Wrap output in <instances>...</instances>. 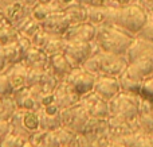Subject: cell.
<instances>
[{
	"label": "cell",
	"mask_w": 153,
	"mask_h": 147,
	"mask_svg": "<svg viewBox=\"0 0 153 147\" xmlns=\"http://www.w3.org/2000/svg\"><path fill=\"white\" fill-rule=\"evenodd\" d=\"M133 39L134 35L117 26H97L94 42L97 43L98 49L105 53L125 56Z\"/></svg>",
	"instance_id": "obj_1"
},
{
	"label": "cell",
	"mask_w": 153,
	"mask_h": 147,
	"mask_svg": "<svg viewBox=\"0 0 153 147\" xmlns=\"http://www.w3.org/2000/svg\"><path fill=\"white\" fill-rule=\"evenodd\" d=\"M82 66L95 76L103 74L111 76V77H120L126 70L128 59L125 56H117V54H110L98 50Z\"/></svg>",
	"instance_id": "obj_2"
},
{
	"label": "cell",
	"mask_w": 153,
	"mask_h": 147,
	"mask_svg": "<svg viewBox=\"0 0 153 147\" xmlns=\"http://www.w3.org/2000/svg\"><path fill=\"white\" fill-rule=\"evenodd\" d=\"M141 94L120 92L109 101V119L129 123H137L138 110H140Z\"/></svg>",
	"instance_id": "obj_3"
},
{
	"label": "cell",
	"mask_w": 153,
	"mask_h": 147,
	"mask_svg": "<svg viewBox=\"0 0 153 147\" xmlns=\"http://www.w3.org/2000/svg\"><path fill=\"white\" fill-rule=\"evenodd\" d=\"M146 20H148V12L145 8L134 3H130V4L117 8L114 26L136 37L140 32V30L145 26Z\"/></svg>",
	"instance_id": "obj_4"
},
{
	"label": "cell",
	"mask_w": 153,
	"mask_h": 147,
	"mask_svg": "<svg viewBox=\"0 0 153 147\" xmlns=\"http://www.w3.org/2000/svg\"><path fill=\"white\" fill-rule=\"evenodd\" d=\"M10 124L11 131L26 138L27 140L35 132L42 130L39 115L35 110H16L10 118Z\"/></svg>",
	"instance_id": "obj_5"
},
{
	"label": "cell",
	"mask_w": 153,
	"mask_h": 147,
	"mask_svg": "<svg viewBox=\"0 0 153 147\" xmlns=\"http://www.w3.org/2000/svg\"><path fill=\"white\" fill-rule=\"evenodd\" d=\"M97 43L93 42H82V40H71L67 42L65 45L63 54L67 57V59L70 61V64L73 65V68L82 66L95 51H98Z\"/></svg>",
	"instance_id": "obj_6"
},
{
	"label": "cell",
	"mask_w": 153,
	"mask_h": 147,
	"mask_svg": "<svg viewBox=\"0 0 153 147\" xmlns=\"http://www.w3.org/2000/svg\"><path fill=\"white\" fill-rule=\"evenodd\" d=\"M95 78H97V76L90 73L83 66H76V68H73V70L67 74V77L63 81L75 93H78L82 97L93 91Z\"/></svg>",
	"instance_id": "obj_7"
},
{
	"label": "cell",
	"mask_w": 153,
	"mask_h": 147,
	"mask_svg": "<svg viewBox=\"0 0 153 147\" xmlns=\"http://www.w3.org/2000/svg\"><path fill=\"white\" fill-rule=\"evenodd\" d=\"M79 104L89 112V115L94 119H101V120H106L109 119L110 111H109V101L97 94L94 91L90 93L85 94L81 97Z\"/></svg>",
	"instance_id": "obj_8"
},
{
	"label": "cell",
	"mask_w": 153,
	"mask_h": 147,
	"mask_svg": "<svg viewBox=\"0 0 153 147\" xmlns=\"http://www.w3.org/2000/svg\"><path fill=\"white\" fill-rule=\"evenodd\" d=\"M38 115L40 119V126L45 131H53L62 127V110L56 101L38 108Z\"/></svg>",
	"instance_id": "obj_9"
},
{
	"label": "cell",
	"mask_w": 153,
	"mask_h": 147,
	"mask_svg": "<svg viewBox=\"0 0 153 147\" xmlns=\"http://www.w3.org/2000/svg\"><path fill=\"white\" fill-rule=\"evenodd\" d=\"M40 26H42L43 30H46L50 34L63 37L65 32L71 26V20H70L69 15L62 10V11L53 12L48 18H46L43 22H40Z\"/></svg>",
	"instance_id": "obj_10"
},
{
	"label": "cell",
	"mask_w": 153,
	"mask_h": 147,
	"mask_svg": "<svg viewBox=\"0 0 153 147\" xmlns=\"http://www.w3.org/2000/svg\"><path fill=\"white\" fill-rule=\"evenodd\" d=\"M125 73L137 81H144L145 78H148L149 76L153 74V54L140 57L129 62Z\"/></svg>",
	"instance_id": "obj_11"
},
{
	"label": "cell",
	"mask_w": 153,
	"mask_h": 147,
	"mask_svg": "<svg viewBox=\"0 0 153 147\" xmlns=\"http://www.w3.org/2000/svg\"><path fill=\"white\" fill-rule=\"evenodd\" d=\"M93 91L105 100L110 101L114 96L121 92V86H120L118 77H111V76H103L100 74L97 76L94 82V88Z\"/></svg>",
	"instance_id": "obj_12"
},
{
	"label": "cell",
	"mask_w": 153,
	"mask_h": 147,
	"mask_svg": "<svg viewBox=\"0 0 153 147\" xmlns=\"http://www.w3.org/2000/svg\"><path fill=\"white\" fill-rule=\"evenodd\" d=\"M97 34V26L90 22L71 24L70 28L65 32L63 38L67 42L71 40H82V42H93Z\"/></svg>",
	"instance_id": "obj_13"
},
{
	"label": "cell",
	"mask_w": 153,
	"mask_h": 147,
	"mask_svg": "<svg viewBox=\"0 0 153 147\" xmlns=\"http://www.w3.org/2000/svg\"><path fill=\"white\" fill-rule=\"evenodd\" d=\"M137 123L141 131L153 135V100L149 97L141 96Z\"/></svg>",
	"instance_id": "obj_14"
},
{
	"label": "cell",
	"mask_w": 153,
	"mask_h": 147,
	"mask_svg": "<svg viewBox=\"0 0 153 147\" xmlns=\"http://www.w3.org/2000/svg\"><path fill=\"white\" fill-rule=\"evenodd\" d=\"M54 97H55L56 104L61 107V110L73 107V105L78 104L81 100V96L75 93L65 81H59L58 86L54 91Z\"/></svg>",
	"instance_id": "obj_15"
},
{
	"label": "cell",
	"mask_w": 153,
	"mask_h": 147,
	"mask_svg": "<svg viewBox=\"0 0 153 147\" xmlns=\"http://www.w3.org/2000/svg\"><path fill=\"white\" fill-rule=\"evenodd\" d=\"M23 62L28 69H38V70H47L50 64V56L42 49H38L32 46L27 54L24 56Z\"/></svg>",
	"instance_id": "obj_16"
},
{
	"label": "cell",
	"mask_w": 153,
	"mask_h": 147,
	"mask_svg": "<svg viewBox=\"0 0 153 147\" xmlns=\"http://www.w3.org/2000/svg\"><path fill=\"white\" fill-rule=\"evenodd\" d=\"M48 70L51 73H54L59 81H63L67 77V74L73 70V65L70 64V61L63 53H58L54 54V56H50Z\"/></svg>",
	"instance_id": "obj_17"
},
{
	"label": "cell",
	"mask_w": 153,
	"mask_h": 147,
	"mask_svg": "<svg viewBox=\"0 0 153 147\" xmlns=\"http://www.w3.org/2000/svg\"><path fill=\"white\" fill-rule=\"evenodd\" d=\"M151 54H153V43L146 39H143V38L134 37V39H133L132 45L128 49L125 57H126L128 64H129V62L134 61V59L140 58V57L151 56Z\"/></svg>",
	"instance_id": "obj_18"
},
{
	"label": "cell",
	"mask_w": 153,
	"mask_h": 147,
	"mask_svg": "<svg viewBox=\"0 0 153 147\" xmlns=\"http://www.w3.org/2000/svg\"><path fill=\"white\" fill-rule=\"evenodd\" d=\"M12 99L15 101L18 110H38L36 99H35L31 88H28V86L16 89L12 93Z\"/></svg>",
	"instance_id": "obj_19"
},
{
	"label": "cell",
	"mask_w": 153,
	"mask_h": 147,
	"mask_svg": "<svg viewBox=\"0 0 153 147\" xmlns=\"http://www.w3.org/2000/svg\"><path fill=\"white\" fill-rule=\"evenodd\" d=\"M5 74L8 76L11 84H12L13 89H20L23 86H26V81H27V74H28V68L24 65L23 61L12 64L10 68L7 69Z\"/></svg>",
	"instance_id": "obj_20"
},
{
	"label": "cell",
	"mask_w": 153,
	"mask_h": 147,
	"mask_svg": "<svg viewBox=\"0 0 153 147\" xmlns=\"http://www.w3.org/2000/svg\"><path fill=\"white\" fill-rule=\"evenodd\" d=\"M116 142H120L126 147H153V136L146 132L137 130L126 136L114 139Z\"/></svg>",
	"instance_id": "obj_21"
},
{
	"label": "cell",
	"mask_w": 153,
	"mask_h": 147,
	"mask_svg": "<svg viewBox=\"0 0 153 147\" xmlns=\"http://www.w3.org/2000/svg\"><path fill=\"white\" fill-rule=\"evenodd\" d=\"M63 11L69 15L71 24L76 23H83V22H89L87 19V7L83 4H79V3H71V4L66 5L63 8Z\"/></svg>",
	"instance_id": "obj_22"
},
{
	"label": "cell",
	"mask_w": 153,
	"mask_h": 147,
	"mask_svg": "<svg viewBox=\"0 0 153 147\" xmlns=\"http://www.w3.org/2000/svg\"><path fill=\"white\" fill-rule=\"evenodd\" d=\"M18 35V28L13 24H11L8 20H4L0 23V46H4L7 43L16 40Z\"/></svg>",
	"instance_id": "obj_23"
},
{
	"label": "cell",
	"mask_w": 153,
	"mask_h": 147,
	"mask_svg": "<svg viewBox=\"0 0 153 147\" xmlns=\"http://www.w3.org/2000/svg\"><path fill=\"white\" fill-rule=\"evenodd\" d=\"M118 81H120V86H121V91H122V92L141 94L143 81L133 80L132 77H129V76L126 74V73H122V74L118 77Z\"/></svg>",
	"instance_id": "obj_24"
},
{
	"label": "cell",
	"mask_w": 153,
	"mask_h": 147,
	"mask_svg": "<svg viewBox=\"0 0 153 147\" xmlns=\"http://www.w3.org/2000/svg\"><path fill=\"white\" fill-rule=\"evenodd\" d=\"M0 49L3 50L5 58H7V61L10 62L11 65L23 61V54H22V50L16 40L7 43V45H4V46H0Z\"/></svg>",
	"instance_id": "obj_25"
},
{
	"label": "cell",
	"mask_w": 153,
	"mask_h": 147,
	"mask_svg": "<svg viewBox=\"0 0 153 147\" xmlns=\"http://www.w3.org/2000/svg\"><path fill=\"white\" fill-rule=\"evenodd\" d=\"M40 27H42L40 26V22H38L36 19L32 16V14H30L28 16H26V18L20 22V24H19L16 28H18L19 32H22V34H24V35L31 38Z\"/></svg>",
	"instance_id": "obj_26"
},
{
	"label": "cell",
	"mask_w": 153,
	"mask_h": 147,
	"mask_svg": "<svg viewBox=\"0 0 153 147\" xmlns=\"http://www.w3.org/2000/svg\"><path fill=\"white\" fill-rule=\"evenodd\" d=\"M18 110L12 96H0V122L10 120V118L13 115V112Z\"/></svg>",
	"instance_id": "obj_27"
},
{
	"label": "cell",
	"mask_w": 153,
	"mask_h": 147,
	"mask_svg": "<svg viewBox=\"0 0 153 147\" xmlns=\"http://www.w3.org/2000/svg\"><path fill=\"white\" fill-rule=\"evenodd\" d=\"M26 142H27L26 138H23V136H20V135L11 131L10 134L4 138V140H3V143H1V147H24Z\"/></svg>",
	"instance_id": "obj_28"
},
{
	"label": "cell",
	"mask_w": 153,
	"mask_h": 147,
	"mask_svg": "<svg viewBox=\"0 0 153 147\" xmlns=\"http://www.w3.org/2000/svg\"><path fill=\"white\" fill-rule=\"evenodd\" d=\"M13 92H15V89H13L8 76L5 73H0V96H12Z\"/></svg>",
	"instance_id": "obj_29"
},
{
	"label": "cell",
	"mask_w": 153,
	"mask_h": 147,
	"mask_svg": "<svg viewBox=\"0 0 153 147\" xmlns=\"http://www.w3.org/2000/svg\"><path fill=\"white\" fill-rule=\"evenodd\" d=\"M45 70H38V69H28V74H27L26 86H35L40 82Z\"/></svg>",
	"instance_id": "obj_30"
},
{
	"label": "cell",
	"mask_w": 153,
	"mask_h": 147,
	"mask_svg": "<svg viewBox=\"0 0 153 147\" xmlns=\"http://www.w3.org/2000/svg\"><path fill=\"white\" fill-rule=\"evenodd\" d=\"M136 37L143 38V39H146V40H149V42L153 43V20L152 19L148 18L145 26L140 30V32H138Z\"/></svg>",
	"instance_id": "obj_31"
},
{
	"label": "cell",
	"mask_w": 153,
	"mask_h": 147,
	"mask_svg": "<svg viewBox=\"0 0 153 147\" xmlns=\"http://www.w3.org/2000/svg\"><path fill=\"white\" fill-rule=\"evenodd\" d=\"M141 96L149 97L153 100V74L143 81V88H141Z\"/></svg>",
	"instance_id": "obj_32"
},
{
	"label": "cell",
	"mask_w": 153,
	"mask_h": 147,
	"mask_svg": "<svg viewBox=\"0 0 153 147\" xmlns=\"http://www.w3.org/2000/svg\"><path fill=\"white\" fill-rule=\"evenodd\" d=\"M10 132H11L10 120L0 122V147H1V143H3V140H4V138L7 136Z\"/></svg>",
	"instance_id": "obj_33"
},
{
	"label": "cell",
	"mask_w": 153,
	"mask_h": 147,
	"mask_svg": "<svg viewBox=\"0 0 153 147\" xmlns=\"http://www.w3.org/2000/svg\"><path fill=\"white\" fill-rule=\"evenodd\" d=\"M10 66H11V64L7 61V58H5L3 50L0 49V73H5Z\"/></svg>",
	"instance_id": "obj_34"
},
{
	"label": "cell",
	"mask_w": 153,
	"mask_h": 147,
	"mask_svg": "<svg viewBox=\"0 0 153 147\" xmlns=\"http://www.w3.org/2000/svg\"><path fill=\"white\" fill-rule=\"evenodd\" d=\"M22 3H23L24 5H26V7H28L30 10H32V7H34L35 4H36L38 2H39V0H20Z\"/></svg>",
	"instance_id": "obj_35"
},
{
	"label": "cell",
	"mask_w": 153,
	"mask_h": 147,
	"mask_svg": "<svg viewBox=\"0 0 153 147\" xmlns=\"http://www.w3.org/2000/svg\"><path fill=\"white\" fill-rule=\"evenodd\" d=\"M113 3H116L117 5H120V7H122V5H126V4H130V3L133 2V0H111Z\"/></svg>",
	"instance_id": "obj_36"
},
{
	"label": "cell",
	"mask_w": 153,
	"mask_h": 147,
	"mask_svg": "<svg viewBox=\"0 0 153 147\" xmlns=\"http://www.w3.org/2000/svg\"><path fill=\"white\" fill-rule=\"evenodd\" d=\"M105 147H126V146L122 145V143H120V142H116V140H110Z\"/></svg>",
	"instance_id": "obj_37"
},
{
	"label": "cell",
	"mask_w": 153,
	"mask_h": 147,
	"mask_svg": "<svg viewBox=\"0 0 153 147\" xmlns=\"http://www.w3.org/2000/svg\"><path fill=\"white\" fill-rule=\"evenodd\" d=\"M75 0H58V3L62 5V7H66V5H69V4H71V3H74Z\"/></svg>",
	"instance_id": "obj_38"
},
{
	"label": "cell",
	"mask_w": 153,
	"mask_h": 147,
	"mask_svg": "<svg viewBox=\"0 0 153 147\" xmlns=\"http://www.w3.org/2000/svg\"><path fill=\"white\" fill-rule=\"evenodd\" d=\"M24 147H38V146H36V145H34L32 142H30V140H27L26 145H24Z\"/></svg>",
	"instance_id": "obj_39"
},
{
	"label": "cell",
	"mask_w": 153,
	"mask_h": 147,
	"mask_svg": "<svg viewBox=\"0 0 153 147\" xmlns=\"http://www.w3.org/2000/svg\"><path fill=\"white\" fill-rule=\"evenodd\" d=\"M149 3H151V7H153V0H148Z\"/></svg>",
	"instance_id": "obj_40"
},
{
	"label": "cell",
	"mask_w": 153,
	"mask_h": 147,
	"mask_svg": "<svg viewBox=\"0 0 153 147\" xmlns=\"http://www.w3.org/2000/svg\"><path fill=\"white\" fill-rule=\"evenodd\" d=\"M62 147H71V146H62Z\"/></svg>",
	"instance_id": "obj_41"
},
{
	"label": "cell",
	"mask_w": 153,
	"mask_h": 147,
	"mask_svg": "<svg viewBox=\"0 0 153 147\" xmlns=\"http://www.w3.org/2000/svg\"><path fill=\"white\" fill-rule=\"evenodd\" d=\"M152 136H153V135H152Z\"/></svg>",
	"instance_id": "obj_42"
}]
</instances>
